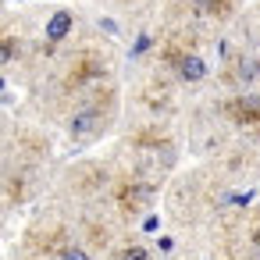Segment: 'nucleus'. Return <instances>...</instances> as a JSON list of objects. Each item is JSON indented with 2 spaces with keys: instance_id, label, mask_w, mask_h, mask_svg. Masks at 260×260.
<instances>
[{
  "instance_id": "obj_8",
  "label": "nucleus",
  "mask_w": 260,
  "mask_h": 260,
  "mask_svg": "<svg viewBox=\"0 0 260 260\" xmlns=\"http://www.w3.org/2000/svg\"><path fill=\"white\" fill-rule=\"evenodd\" d=\"M146 47H150V36H139V43H136V47H132V54H143V50H146Z\"/></svg>"
},
{
  "instance_id": "obj_4",
  "label": "nucleus",
  "mask_w": 260,
  "mask_h": 260,
  "mask_svg": "<svg viewBox=\"0 0 260 260\" xmlns=\"http://www.w3.org/2000/svg\"><path fill=\"white\" fill-rule=\"evenodd\" d=\"M11 54H15V47H11V40H0V68H4V64L11 61Z\"/></svg>"
},
{
  "instance_id": "obj_9",
  "label": "nucleus",
  "mask_w": 260,
  "mask_h": 260,
  "mask_svg": "<svg viewBox=\"0 0 260 260\" xmlns=\"http://www.w3.org/2000/svg\"><path fill=\"white\" fill-rule=\"evenodd\" d=\"M118 260H128V256H118Z\"/></svg>"
},
{
  "instance_id": "obj_1",
  "label": "nucleus",
  "mask_w": 260,
  "mask_h": 260,
  "mask_svg": "<svg viewBox=\"0 0 260 260\" xmlns=\"http://www.w3.org/2000/svg\"><path fill=\"white\" fill-rule=\"evenodd\" d=\"M68 32H72V15L68 11H54V18L47 22V40L50 43H61Z\"/></svg>"
},
{
  "instance_id": "obj_2",
  "label": "nucleus",
  "mask_w": 260,
  "mask_h": 260,
  "mask_svg": "<svg viewBox=\"0 0 260 260\" xmlns=\"http://www.w3.org/2000/svg\"><path fill=\"white\" fill-rule=\"evenodd\" d=\"M178 75H182L185 82H200V79L207 75V64H203L200 57H182V61H178Z\"/></svg>"
},
{
  "instance_id": "obj_6",
  "label": "nucleus",
  "mask_w": 260,
  "mask_h": 260,
  "mask_svg": "<svg viewBox=\"0 0 260 260\" xmlns=\"http://www.w3.org/2000/svg\"><path fill=\"white\" fill-rule=\"evenodd\" d=\"M64 260H89L86 249H64Z\"/></svg>"
},
{
  "instance_id": "obj_3",
  "label": "nucleus",
  "mask_w": 260,
  "mask_h": 260,
  "mask_svg": "<svg viewBox=\"0 0 260 260\" xmlns=\"http://www.w3.org/2000/svg\"><path fill=\"white\" fill-rule=\"evenodd\" d=\"M93 125H96V114H93V111H82V114L72 118V128H75V132H89Z\"/></svg>"
},
{
  "instance_id": "obj_7",
  "label": "nucleus",
  "mask_w": 260,
  "mask_h": 260,
  "mask_svg": "<svg viewBox=\"0 0 260 260\" xmlns=\"http://www.w3.org/2000/svg\"><path fill=\"white\" fill-rule=\"evenodd\" d=\"M125 256H128V260H146V249H143V246H132Z\"/></svg>"
},
{
  "instance_id": "obj_5",
  "label": "nucleus",
  "mask_w": 260,
  "mask_h": 260,
  "mask_svg": "<svg viewBox=\"0 0 260 260\" xmlns=\"http://www.w3.org/2000/svg\"><path fill=\"white\" fill-rule=\"evenodd\" d=\"M256 75H260V64L256 61H246L242 64V79H256Z\"/></svg>"
}]
</instances>
